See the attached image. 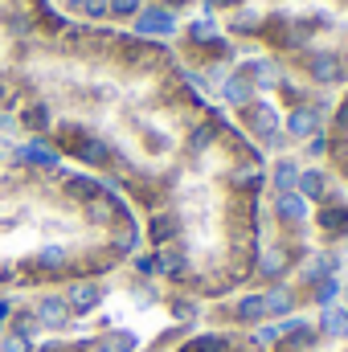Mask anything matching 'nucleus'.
Listing matches in <instances>:
<instances>
[{
	"label": "nucleus",
	"mask_w": 348,
	"mask_h": 352,
	"mask_svg": "<svg viewBox=\"0 0 348 352\" xmlns=\"http://www.w3.org/2000/svg\"><path fill=\"white\" fill-rule=\"evenodd\" d=\"M0 4H4V0H0Z\"/></svg>",
	"instance_id": "17"
},
{
	"label": "nucleus",
	"mask_w": 348,
	"mask_h": 352,
	"mask_svg": "<svg viewBox=\"0 0 348 352\" xmlns=\"http://www.w3.org/2000/svg\"><path fill=\"white\" fill-rule=\"evenodd\" d=\"M66 21H83V25H111V4L115 0H50Z\"/></svg>",
	"instance_id": "4"
},
{
	"label": "nucleus",
	"mask_w": 348,
	"mask_h": 352,
	"mask_svg": "<svg viewBox=\"0 0 348 352\" xmlns=\"http://www.w3.org/2000/svg\"><path fill=\"white\" fill-rule=\"evenodd\" d=\"M37 328H41V324H37V316H33V311H17V316H12V324H8L4 332H17V336H25V340H37Z\"/></svg>",
	"instance_id": "12"
},
{
	"label": "nucleus",
	"mask_w": 348,
	"mask_h": 352,
	"mask_svg": "<svg viewBox=\"0 0 348 352\" xmlns=\"http://www.w3.org/2000/svg\"><path fill=\"white\" fill-rule=\"evenodd\" d=\"M262 307H266V320H287V316H291V307H295V295H291V287H283V283H270V287L262 291Z\"/></svg>",
	"instance_id": "7"
},
{
	"label": "nucleus",
	"mask_w": 348,
	"mask_h": 352,
	"mask_svg": "<svg viewBox=\"0 0 348 352\" xmlns=\"http://www.w3.org/2000/svg\"><path fill=\"white\" fill-rule=\"evenodd\" d=\"M33 349H37V340H25L17 332H4L0 336V352H33Z\"/></svg>",
	"instance_id": "13"
},
{
	"label": "nucleus",
	"mask_w": 348,
	"mask_h": 352,
	"mask_svg": "<svg viewBox=\"0 0 348 352\" xmlns=\"http://www.w3.org/2000/svg\"><path fill=\"white\" fill-rule=\"evenodd\" d=\"M307 213H312V205H307L295 188H287V192H274V197H270V217H274L279 226H287V230L303 226V221H307Z\"/></svg>",
	"instance_id": "5"
},
{
	"label": "nucleus",
	"mask_w": 348,
	"mask_h": 352,
	"mask_svg": "<svg viewBox=\"0 0 348 352\" xmlns=\"http://www.w3.org/2000/svg\"><path fill=\"white\" fill-rule=\"evenodd\" d=\"M279 336H283V332H279V324H266V328H259V332H254V344H274Z\"/></svg>",
	"instance_id": "15"
},
{
	"label": "nucleus",
	"mask_w": 348,
	"mask_h": 352,
	"mask_svg": "<svg viewBox=\"0 0 348 352\" xmlns=\"http://www.w3.org/2000/svg\"><path fill=\"white\" fill-rule=\"evenodd\" d=\"M29 311H33V316H37V324H41V328H50V332H66V328L74 324V311H70L66 295H37Z\"/></svg>",
	"instance_id": "3"
},
{
	"label": "nucleus",
	"mask_w": 348,
	"mask_h": 352,
	"mask_svg": "<svg viewBox=\"0 0 348 352\" xmlns=\"http://www.w3.org/2000/svg\"><path fill=\"white\" fill-rule=\"evenodd\" d=\"M336 299H340V278L332 274V278H324V283H316V291H312V303L324 311V307H336Z\"/></svg>",
	"instance_id": "11"
},
{
	"label": "nucleus",
	"mask_w": 348,
	"mask_h": 352,
	"mask_svg": "<svg viewBox=\"0 0 348 352\" xmlns=\"http://www.w3.org/2000/svg\"><path fill=\"white\" fill-rule=\"evenodd\" d=\"M217 29L316 90L348 87V0H201Z\"/></svg>",
	"instance_id": "1"
},
{
	"label": "nucleus",
	"mask_w": 348,
	"mask_h": 352,
	"mask_svg": "<svg viewBox=\"0 0 348 352\" xmlns=\"http://www.w3.org/2000/svg\"><path fill=\"white\" fill-rule=\"evenodd\" d=\"M320 332L324 336H348V311L345 307H324V316H320Z\"/></svg>",
	"instance_id": "10"
},
{
	"label": "nucleus",
	"mask_w": 348,
	"mask_h": 352,
	"mask_svg": "<svg viewBox=\"0 0 348 352\" xmlns=\"http://www.w3.org/2000/svg\"><path fill=\"white\" fill-rule=\"evenodd\" d=\"M144 4H156V8H164V12H188V8H197L201 0H144Z\"/></svg>",
	"instance_id": "14"
},
{
	"label": "nucleus",
	"mask_w": 348,
	"mask_h": 352,
	"mask_svg": "<svg viewBox=\"0 0 348 352\" xmlns=\"http://www.w3.org/2000/svg\"><path fill=\"white\" fill-rule=\"evenodd\" d=\"M324 140H328V173L336 176L340 184H348V87L336 94V107L328 115V127H324Z\"/></svg>",
	"instance_id": "2"
},
{
	"label": "nucleus",
	"mask_w": 348,
	"mask_h": 352,
	"mask_svg": "<svg viewBox=\"0 0 348 352\" xmlns=\"http://www.w3.org/2000/svg\"><path fill=\"white\" fill-rule=\"evenodd\" d=\"M102 283H94V278H78V283H70L66 287V303H70V311L74 316H90V311H98L102 307Z\"/></svg>",
	"instance_id": "6"
},
{
	"label": "nucleus",
	"mask_w": 348,
	"mask_h": 352,
	"mask_svg": "<svg viewBox=\"0 0 348 352\" xmlns=\"http://www.w3.org/2000/svg\"><path fill=\"white\" fill-rule=\"evenodd\" d=\"M8 316H12V303H8V299H0V336H4V324H8Z\"/></svg>",
	"instance_id": "16"
},
{
	"label": "nucleus",
	"mask_w": 348,
	"mask_h": 352,
	"mask_svg": "<svg viewBox=\"0 0 348 352\" xmlns=\"http://www.w3.org/2000/svg\"><path fill=\"white\" fill-rule=\"evenodd\" d=\"M135 332H102L94 340V352H135Z\"/></svg>",
	"instance_id": "9"
},
{
	"label": "nucleus",
	"mask_w": 348,
	"mask_h": 352,
	"mask_svg": "<svg viewBox=\"0 0 348 352\" xmlns=\"http://www.w3.org/2000/svg\"><path fill=\"white\" fill-rule=\"evenodd\" d=\"M230 316H234L238 324H262V320H266L262 291H254V295H238V299L230 303Z\"/></svg>",
	"instance_id": "8"
}]
</instances>
